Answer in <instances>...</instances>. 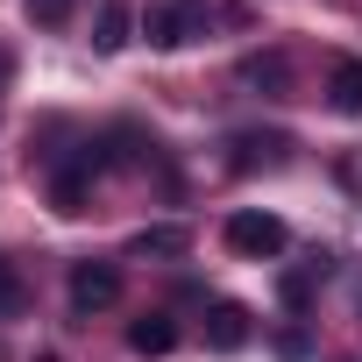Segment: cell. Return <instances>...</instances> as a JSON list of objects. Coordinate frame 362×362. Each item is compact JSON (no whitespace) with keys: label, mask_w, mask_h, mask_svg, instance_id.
<instances>
[{"label":"cell","mask_w":362,"mask_h":362,"mask_svg":"<svg viewBox=\"0 0 362 362\" xmlns=\"http://www.w3.org/2000/svg\"><path fill=\"white\" fill-rule=\"evenodd\" d=\"M199 22H206L199 0H163V8H142L135 29H142L156 50H177V43H192V36H199Z\"/></svg>","instance_id":"cell-1"},{"label":"cell","mask_w":362,"mask_h":362,"mask_svg":"<svg viewBox=\"0 0 362 362\" xmlns=\"http://www.w3.org/2000/svg\"><path fill=\"white\" fill-rule=\"evenodd\" d=\"M284 242H291V228H284L277 214H256V206H249V214H235V221H228V249H235V256H249V263L277 256Z\"/></svg>","instance_id":"cell-2"},{"label":"cell","mask_w":362,"mask_h":362,"mask_svg":"<svg viewBox=\"0 0 362 362\" xmlns=\"http://www.w3.org/2000/svg\"><path fill=\"white\" fill-rule=\"evenodd\" d=\"M64 291H71V313H107V305H121V270L86 256V263H71Z\"/></svg>","instance_id":"cell-3"},{"label":"cell","mask_w":362,"mask_h":362,"mask_svg":"<svg viewBox=\"0 0 362 362\" xmlns=\"http://www.w3.org/2000/svg\"><path fill=\"white\" fill-rule=\"evenodd\" d=\"M206 348H214V355H235V348H249V305L221 298V305L206 313Z\"/></svg>","instance_id":"cell-4"},{"label":"cell","mask_w":362,"mask_h":362,"mask_svg":"<svg viewBox=\"0 0 362 362\" xmlns=\"http://www.w3.org/2000/svg\"><path fill=\"white\" fill-rule=\"evenodd\" d=\"M327 100H334V114H362V57L327 64Z\"/></svg>","instance_id":"cell-5"},{"label":"cell","mask_w":362,"mask_h":362,"mask_svg":"<svg viewBox=\"0 0 362 362\" xmlns=\"http://www.w3.org/2000/svg\"><path fill=\"white\" fill-rule=\"evenodd\" d=\"M128 348H135V355H170V348H177V320H170V313H142V320L128 327Z\"/></svg>","instance_id":"cell-6"},{"label":"cell","mask_w":362,"mask_h":362,"mask_svg":"<svg viewBox=\"0 0 362 362\" xmlns=\"http://www.w3.org/2000/svg\"><path fill=\"white\" fill-rule=\"evenodd\" d=\"M228 149H235V170H256V163H284L291 142H284V135H235Z\"/></svg>","instance_id":"cell-7"},{"label":"cell","mask_w":362,"mask_h":362,"mask_svg":"<svg viewBox=\"0 0 362 362\" xmlns=\"http://www.w3.org/2000/svg\"><path fill=\"white\" fill-rule=\"evenodd\" d=\"M320 277H327V256H313L305 270H284V277H277V298H284V305H305Z\"/></svg>","instance_id":"cell-8"},{"label":"cell","mask_w":362,"mask_h":362,"mask_svg":"<svg viewBox=\"0 0 362 362\" xmlns=\"http://www.w3.org/2000/svg\"><path fill=\"white\" fill-rule=\"evenodd\" d=\"M185 249H192L185 228H142L135 235V256H185Z\"/></svg>","instance_id":"cell-9"},{"label":"cell","mask_w":362,"mask_h":362,"mask_svg":"<svg viewBox=\"0 0 362 362\" xmlns=\"http://www.w3.org/2000/svg\"><path fill=\"white\" fill-rule=\"evenodd\" d=\"M93 43H100V50H121V43H128V8H121V0H107V8H100Z\"/></svg>","instance_id":"cell-10"},{"label":"cell","mask_w":362,"mask_h":362,"mask_svg":"<svg viewBox=\"0 0 362 362\" xmlns=\"http://www.w3.org/2000/svg\"><path fill=\"white\" fill-rule=\"evenodd\" d=\"M22 8H29L36 29H64V22L78 15V0H22Z\"/></svg>","instance_id":"cell-11"},{"label":"cell","mask_w":362,"mask_h":362,"mask_svg":"<svg viewBox=\"0 0 362 362\" xmlns=\"http://www.w3.org/2000/svg\"><path fill=\"white\" fill-rule=\"evenodd\" d=\"M242 78H249V86H277V93H284V78H291V71H284V57H249V64H242Z\"/></svg>","instance_id":"cell-12"},{"label":"cell","mask_w":362,"mask_h":362,"mask_svg":"<svg viewBox=\"0 0 362 362\" xmlns=\"http://www.w3.org/2000/svg\"><path fill=\"white\" fill-rule=\"evenodd\" d=\"M277 355H291V362H298V355H305V334H298V327H284V334H277Z\"/></svg>","instance_id":"cell-13"},{"label":"cell","mask_w":362,"mask_h":362,"mask_svg":"<svg viewBox=\"0 0 362 362\" xmlns=\"http://www.w3.org/2000/svg\"><path fill=\"white\" fill-rule=\"evenodd\" d=\"M15 298H22V284H15V270H8V263H0V313H8Z\"/></svg>","instance_id":"cell-14"},{"label":"cell","mask_w":362,"mask_h":362,"mask_svg":"<svg viewBox=\"0 0 362 362\" xmlns=\"http://www.w3.org/2000/svg\"><path fill=\"white\" fill-rule=\"evenodd\" d=\"M36 362H64V355H36Z\"/></svg>","instance_id":"cell-15"}]
</instances>
